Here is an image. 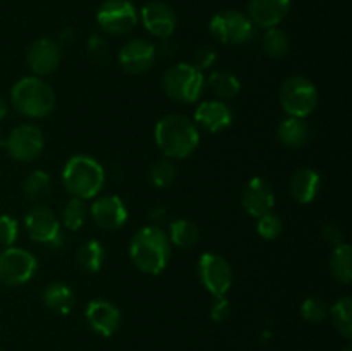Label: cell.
<instances>
[{"instance_id": "obj_1", "label": "cell", "mask_w": 352, "mask_h": 351, "mask_svg": "<svg viewBox=\"0 0 352 351\" xmlns=\"http://www.w3.org/2000/svg\"><path fill=\"white\" fill-rule=\"evenodd\" d=\"M158 150L170 160L188 158L198 148L201 134L195 120L184 114H168L162 117L153 129Z\"/></svg>"}, {"instance_id": "obj_2", "label": "cell", "mask_w": 352, "mask_h": 351, "mask_svg": "<svg viewBox=\"0 0 352 351\" xmlns=\"http://www.w3.org/2000/svg\"><path fill=\"white\" fill-rule=\"evenodd\" d=\"M172 244L167 233L158 226L141 227L129 243L131 262L138 270L158 275L167 268Z\"/></svg>"}, {"instance_id": "obj_3", "label": "cell", "mask_w": 352, "mask_h": 351, "mask_svg": "<svg viewBox=\"0 0 352 351\" xmlns=\"http://www.w3.org/2000/svg\"><path fill=\"white\" fill-rule=\"evenodd\" d=\"M62 182L72 198L91 200L105 186V169L89 155H72L62 169Z\"/></svg>"}, {"instance_id": "obj_4", "label": "cell", "mask_w": 352, "mask_h": 351, "mask_svg": "<svg viewBox=\"0 0 352 351\" xmlns=\"http://www.w3.org/2000/svg\"><path fill=\"white\" fill-rule=\"evenodd\" d=\"M10 103L21 116L41 119L55 107L54 88L38 76H24L14 83L10 89Z\"/></svg>"}, {"instance_id": "obj_5", "label": "cell", "mask_w": 352, "mask_h": 351, "mask_svg": "<svg viewBox=\"0 0 352 351\" xmlns=\"http://www.w3.org/2000/svg\"><path fill=\"white\" fill-rule=\"evenodd\" d=\"M206 78L195 64L179 62L165 71L162 78V89L175 103L191 105L201 98Z\"/></svg>"}, {"instance_id": "obj_6", "label": "cell", "mask_w": 352, "mask_h": 351, "mask_svg": "<svg viewBox=\"0 0 352 351\" xmlns=\"http://www.w3.org/2000/svg\"><path fill=\"white\" fill-rule=\"evenodd\" d=\"M278 98L289 117L306 119L318 105V88L306 76H291L282 83Z\"/></svg>"}, {"instance_id": "obj_7", "label": "cell", "mask_w": 352, "mask_h": 351, "mask_svg": "<svg viewBox=\"0 0 352 351\" xmlns=\"http://www.w3.org/2000/svg\"><path fill=\"white\" fill-rule=\"evenodd\" d=\"M210 34L222 45H243L254 38L256 26L241 10L229 9L215 14L208 24Z\"/></svg>"}, {"instance_id": "obj_8", "label": "cell", "mask_w": 352, "mask_h": 351, "mask_svg": "<svg viewBox=\"0 0 352 351\" xmlns=\"http://www.w3.org/2000/svg\"><path fill=\"white\" fill-rule=\"evenodd\" d=\"M38 270V262L30 250L7 246L0 251V284L16 288L30 282Z\"/></svg>"}, {"instance_id": "obj_9", "label": "cell", "mask_w": 352, "mask_h": 351, "mask_svg": "<svg viewBox=\"0 0 352 351\" xmlns=\"http://www.w3.org/2000/svg\"><path fill=\"white\" fill-rule=\"evenodd\" d=\"M24 227L28 236L36 243L50 248H60L65 243L60 220L45 205H33L24 215Z\"/></svg>"}, {"instance_id": "obj_10", "label": "cell", "mask_w": 352, "mask_h": 351, "mask_svg": "<svg viewBox=\"0 0 352 351\" xmlns=\"http://www.w3.org/2000/svg\"><path fill=\"white\" fill-rule=\"evenodd\" d=\"M198 277L203 288L215 298L226 296L232 288L234 272L229 262L215 251H205L198 260Z\"/></svg>"}, {"instance_id": "obj_11", "label": "cell", "mask_w": 352, "mask_h": 351, "mask_svg": "<svg viewBox=\"0 0 352 351\" xmlns=\"http://www.w3.org/2000/svg\"><path fill=\"white\" fill-rule=\"evenodd\" d=\"M140 21V12L131 0H105L96 10V23L112 36L127 34Z\"/></svg>"}, {"instance_id": "obj_12", "label": "cell", "mask_w": 352, "mask_h": 351, "mask_svg": "<svg viewBox=\"0 0 352 351\" xmlns=\"http://www.w3.org/2000/svg\"><path fill=\"white\" fill-rule=\"evenodd\" d=\"M7 153L17 162H31L45 148V134L36 124H21L6 138Z\"/></svg>"}, {"instance_id": "obj_13", "label": "cell", "mask_w": 352, "mask_h": 351, "mask_svg": "<svg viewBox=\"0 0 352 351\" xmlns=\"http://www.w3.org/2000/svg\"><path fill=\"white\" fill-rule=\"evenodd\" d=\"M62 48L52 38H38L30 45L26 54V62L33 76H48L55 72L60 65Z\"/></svg>"}, {"instance_id": "obj_14", "label": "cell", "mask_w": 352, "mask_h": 351, "mask_svg": "<svg viewBox=\"0 0 352 351\" xmlns=\"http://www.w3.org/2000/svg\"><path fill=\"white\" fill-rule=\"evenodd\" d=\"M157 47L151 41L134 38L126 41L119 52V64L129 74H143L153 67L157 61Z\"/></svg>"}, {"instance_id": "obj_15", "label": "cell", "mask_w": 352, "mask_h": 351, "mask_svg": "<svg viewBox=\"0 0 352 351\" xmlns=\"http://www.w3.org/2000/svg\"><path fill=\"white\" fill-rule=\"evenodd\" d=\"M140 19L144 30L160 40H168L177 28V16L174 9L165 2H150L141 9Z\"/></svg>"}, {"instance_id": "obj_16", "label": "cell", "mask_w": 352, "mask_h": 351, "mask_svg": "<svg viewBox=\"0 0 352 351\" xmlns=\"http://www.w3.org/2000/svg\"><path fill=\"white\" fill-rule=\"evenodd\" d=\"M89 213H91L93 222L103 231L120 229L127 222V217H129L126 203L116 195H105L96 198L91 203Z\"/></svg>"}, {"instance_id": "obj_17", "label": "cell", "mask_w": 352, "mask_h": 351, "mask_svg": "<svg viewBox=\"0 0 352 351\" xmlns=\"http://www.w3.org/2000/svg\"><path fill=\"white\" fill-rule=\"evenodd\" d=\"M241 203H243V209L246 210L248 215L261 217L263 213L272 212L275 205V193L272 188L270 182L267 179L260 178V176H254L250 181L246 182L243 189V195H241Z\"/></svg>"}, {"instance_id": "obj_18", "label": "cell", "mask_w": 352, "mask_h": 351, "mask_svg": "<svg viewBox=\"0 0 352 351\" xmlns=\"http://www.w3.org/2000/svg\"><path fill=\"white\" fill-rule=\"evenodd\" d=\"M234 112L223 100H206L195 109V124L206 133H222L230 127Z\"/></svg>"}, {"instance_id": "obj_19", "label": "cell", "mask_w": 352, "mask_h": 351, "mask_svg": "<svg viewBox=\"0 0 352 351\" xmlns=\"http://www.w3.org/2000/svg\"><path fill=\"white\" fill-rule=\"evenodd\" d=\"M85 317L88 326L96 334L103 337H110L120 327V310L109 299H93L86 305Z\"/></svg>"}, {"instance_id": "obj_20", "label": "cell", "mask_w": 352, "mask_h": 351, "mask_svg": "<svg viewBox=\"0 0 352 351\" xmlns=\"http://www.w3.org/2000/svg\"><path fill=\"white\" fill-rule=\"evenodd\" d=\"M291 3V0H250L248 17L253 21L254 26L263 30L275 28L287 17Z\"/></svg>"}, {"instance_id": "obj_21", "label": "cell", "mask_w": 352, "mask_h": 351, "mask_svg": "<svg viewBox=\"0 0 352 351\" xmlns=\"http://www.w3.org/2000/svg\"><path fill=\"white\" fill-rule=\"evenodd\" d=\"M320 188H322V176L311 167L298 169L289 181V193L292 200L301 205L311 203L318 196Z\"/></svg>"}, {"instance_id": "obj_22", "label": "cell", "mask_w": 352, "mask_h": 351, "mask_svg": "<svg viewBox=\"0 0 352 351\" xmlns=\"http://www.w3.org/2000/svg\"><path fill=\"white\" fill-rule=\"evenodd\" d=\"M277 140L287 148L305 147L311 140V126L299 117H285L277 126Z\"/></svg>"}, {"instance_id": "obj_23", "label": "cell", "mask_w": 352, "mask_h": 351, "mask_svg": "<svg viewBox=\"0 0 352 351\" xmlns=\"http://www.w3.org/2000/svg\"><path fill=\"white\" fill-rule=\"evenodd\" d=\"M43 305L47 306L52 312L58 313V315H69L76 305V296L74 291L69 288L65 282H52L47 288L43 289Z\"/></svg>"}, {"instance_id": "obj_24", "label": "cell", "mask_w": 352, "mask_h": 351, "mask_svg": "<svg viewBox=\"0 0 352 351\" xmlns=\"http://www.w3.org/2000/svg\"><path fill=\"white\" fill-rule=\"evenodd\" d=\"M206 85L219 96V100H223V102L239 95L241 88H243L239 78L226 69H217V71L210 72V76L206 78Z\"/></svg>"}, {"instance_id": "obj_25", "label": "cell", "mask_w": 352, "mask_h": 351, "mask_svg": "<svg viewBox=\"0 0 352 351\" xmlns=\"http://www.w3.org/2000/svg\"><path fill=\"white\" fill-rule=\"evenodd\" d=\"M330 274L333 275L340 284H351L352 281V250L351 244L344 241L339 246H333L332 255H330Z\"/></svg>"}, {"instance_id": "obj_26", "label": "cell", "mask_w": 352, "mask_h": 351, "mask_svg": "<svg viewBox=\"0 0 352 351\" xmlns=\"http://www.w3.org/2000/svg\"><path fill=\"white\" fill-rule=\"evenodd\" d=\"M76 260H78L79 267L82 270L95 274V272H98L103 267V262H105V248L95 237L86 240L78 248V251H76Z\"/></svg>"}, {"instance_id": "obj_27", "label": "cell", "mask_w": 352, "mask_h": 351, "mask_svg": "<svg viewBox=\"0 0 352 351\" xmlns=\"http://www.w3.org/2000/svg\"><path fill=\"white\" fill-rule=\"evenodd\" d=\"M168 241L177 248H192L199 241V227L189 219H175L168 226Z\"/></svg>"}, {"instance_id": "obj_28", "label": "cell", "mask_w": 352, "mask_h": 351, "mask_svg": "<svg viewBox=\"0 0 352 351\" xmlns=\"http://www.w3.org/2000/svg\"><path fill=\"white\" fill-rule=\"evenodd\" d=\"M52 191V179L43 169H34L26 176L23 182V193L31 202H41Z\"/></svg>"}, {"instance_id": "obj_29", "label": "cell", "mask_w": 352, "mask_h": 351, "mask_svg": "<svg viewBox=\"0 0 352 351\" xmlns=\"http://www.w3.org/2000/svg\"><path fill=\"white\" fill-rule=\"evenodd\" d=\"M329 315L332 319L333 326L342 334L346 339L352 337V301L349 296L337 299L332 306L329 308Z\"/></svg>"}, {"instance_id": "obj_30", "label": "cell", "mask_w": 352, "mask_h": 351, "mask_svg": "<svg viewBox=\"0 0 352 351\" xmlns=\"http://www.w3.org/2000/svg\"><path fill=\"white\" fill-rule=\"evenodd\" d=\"M263 50L268 57L272 58H282L289 54L291 50V40H289V34L284 30H280L278 26L268 28L265 30L263 34Z\"/></svg>"}, {"instance_id": "obj_31", "label": "cell", "mask_w": 352, "mask_h": 351, "mask_svg": "<svg viewBox=\"0 0 352 351\" xmlns=\"http://www.w3.org/2000/svg\"><path fill=\"white\" fill-rule=\"evenodd\" d=\"M88 213L89 209L86 206L85 200H79V198H72L69 200L67 203L64 205L62 209V224L67 231H79L82 226L86 224V219H88Z\"/></svg>"}, {"instance_id": "obj_32", "label": "cell", "mask_w": 352, "mask_h": 351, "mask_svg": "<svg viewBox=\"0 0 352 351\" xmlns=\"http://www.w3.org/2000/svg\"><path fill=\"white\" fill-rule=\"evenodd\" d=\"M175 176H177V169L170 158L157 160L150 169V181L158 189L168 188L175 181Z\"/></svg>"}, {"instance_id": "obj_33", "label": "cell", "mask_w": 352, "mask_h": 351, "mask_svg": "<svg viewBox=\"0 0 352 351\" xmlns=\"http://www.w3.org/2000/svg\"><path fill=\"white\" fill-rule=\"evenodd\" d=\"M284 231V222L275 212H267L256 219V233L263 240H277Z\"/></svg>"}, {"instance_id": "obj_34", "label": "cell", "mask_w": 352, "mask_h": 351, "mask_svg": "<svg viewBox=\"0 0 352 351\" xmlns=\"http://www.w3.org/2000/svg\"><path fill=\"white\" fill-rule=\"evenodd\" d=\"M301 315L309 323H322L329 317V305L318 296H309L301 303Z\"/></svg>"}, {"instance_id": "obj_35", "label": "cell", "mask_w": 352, "mask_h": 351, "mask_svg": "<svg viewBox=\"0 0 352 351\" xmlns=\"http://www.w3.org/2000/svg\"><path fill=\"white\" fill-rule=\"evenodd\" d=\"M19 237V222L12 215H0V244L12 246Z\"/></svg>"}, {"instance_id": "obj_36", "label": "cell", "mask_w": 352, "mask_h": 351, "mask_svg": "<svg viewBox=\"0 0 352 351\" xmlns=\"http://www.w3.org/2000/svg\"><path fill=\"white\" fill-rule=\"evenodd\" d=\"M230 315V303L226 296H215L210 305V317L213 322H226Z\"/></svg>"}, {"instance_id": "obj_37", "label": "cell", "mask_w": 352, "mask_h": 351, "mask_svg": "<svg viewBox=\"0 0 352 351\" xmlns=\"http://www.w3.org/2000/svg\"><path fill=\"white\" fill-rule=\"evenodd\" d=\"M219 55H217V50L210 45H205V47L198 48L195 55V65L199 69V71H205V69H210L217 62Z\"/></svg>"}, {"instance_id": "obj_38", "label": "cell", "mask_w": 352, "mask_h": 351, "mask_svg": "<svg viewBox=\"0 0 352 351\" xmlns=\"http://www.w3.org/2000/svg\"><path fill=\"white\" fill-rule=\"evenodd\" d=\"M323 240L330 244V246H339L344 243V231L339 224L330 222L323 227Z\"/></svg>"}, {"instance_id": "obj_39", "label": "cell", "mask_w": 352, "mask_h": 351, "mask_svg": "<svg viewBox=\"0 0 352 351\" xmlns=\"http://www.w3.org/2000/svg\"><path fill=\"white\" fill-rule=\"evenodd\" d=\"M88 50L93 55H103L107 52V43L100 36H93L88 41Z\"/></svg>"}, {"instance_id": "obj_40", "label": "cell", "mask_w": 352, "mask_h": 351, "mask_svg": "<svg viewBox=\"0 0 352 351\" xmlns=\"http://www.w3.org/2000/svg\"><path fill=\"white\" fill-rule=\"evenodd\" d=\"M151 226H158L162 227V222L165 220V217H167V210L164 209V206H158V209H155L153 212H151Z\"/></svg>"}, {"instance_id": "obj_41", "label": "cell", "mask_w": 352, "mask_h": 351, "mask_svg": "<svg viewBox=\"0 0 352 351\" xmlns=\"http://www.w3.org/2000/svg\"><path fill=\"white\" fill-rule=\"evenodd\" d=\"M7 112H9V105H7L3 96H0V120H3V117L7 116Z\"/></svg>"}, {"instance_id": "obj_42", "label": "cell", "mask_w": 352, "mask_h": 351, "mask_svg": "<svg viewBox=\"0 0 352 351\" xmlns=\"http://www.w3.org/2000/svg\"><path fill=\"white\" fill-rule=\"evenodd\" d=\"M342 351H352V348L351 346H346Z\"/></svg>"}, {"instance_id": "obj_43", "label": "cell", "mask_w": 352, "mask_h": 351, "mask_svg": "<svg viewBox=\"0 0 352 351\" xmlns=\"http://www.w3.org/2000/svg\"><path fill=\"white\" fill-rule=\"evenodd\" d=\"M0 351H3V350H0Z\"/></svg>"}]
</instances>
